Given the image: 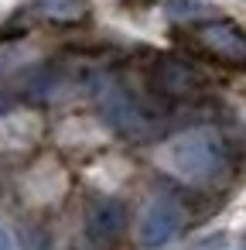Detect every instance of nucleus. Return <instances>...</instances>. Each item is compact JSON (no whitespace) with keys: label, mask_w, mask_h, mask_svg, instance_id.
I'll list each match as a JSON object with an SVG mask.
<instances>
[{"label":"nucleus","mask_w":246,"mask_h":250,"mask_svg":"<svg viewBox=\"0 0 246 250\" xmlns=\"http://www.w3.org/2000/svg\"><path fill=\"white\" fill-rule=\"evenodd\" d=\"M154 86L164 96H171V100H185V96H195L198 93L202 76L188 62H181V59H161L154 65Z\"/></svg>","instance_id":"obj_6"},{"label":"nucleus","mask_w":246,"mask_h":250,"mask_svg":"<svg viewBox=\"0 0 246 250\" xmlns=\"http://www.w3.org/2000/svg\"><path fill=\"white\" fill-rule=\"evenodd\" d=\"M195 42L226 65H246V35L232 21H208L195 28Z\"/></svg>","instance_id":"obj_4"},{"label":"nucleus","mask_w":246,"mask_h":250,"mask_svg":"<svg viewBox=\"0 0 246 250\" xmlns=\"http://www.w3.org/2000/svg\"><path fill=\"white\" fill-rule=\"evenodd\" d=\"M243 250H246V247H243Z\"/></svg>","instance_id":"obj_11"},{"label":"nucleus","mask_w":246,"mask_h":250,"mask_svg":"<svg viewBox=\"0 0 246 250\" xmlns=\"http://www.w3.org/2000/svg\"><path fill=\"white\" fill-rule=\"evenodd\" d=\"M82 223H86V233L96 243H116L123 236V229H127V209L113 195H93L86 202Z\"/></svg>","instance_id":"obj_5"},{"label":"nucleus","mask_w":246,"mask_h":250,"mask_svg":"<svg viewBox=\"0 0 246 250\" xmlns=\"http://www.w3.org/2000/svg\"><path fill=\"white\" fill-rule=\"evenodd\" d=\"M185 226V212L174 199H154L140 219V247L144 250H161L168 247Z\"/></svg>","instance_id":"obj_3"},{"label":"nucleus","mask_w":246,"mask_h":250,"mask_svg":"<svg viewBox=\"0 0 246 250\" xmlns=\"http://www.w3.org/2000/svg\"><path fill=\"white\" fill-rule=\"evenodd\" d=\"M0 250H18V243H14V233H11L7 226H0Z\"/></svg>","instance_id":"obj_10"},{"label":"nucleus","mask_w":246,"mask_h":250,"mask_svg":"<svg viewBox=\"0 0 246 250\" xmlns=\"http://www.w3.org/2000/svg\"><path fill=\"white\" fill-rule=\"evenodd\" d=\"M164 165L185 185H215L229 171V141L215 127H191L164 147Z\"/></svg>","instance_id":"obj_1"},{"label":"nucleus","mask_w":246,"mask_h":250,"mask_svg":"<svg viewBox=\"0 0 246 250\" xmlns=\"http://www.w3.org/2000/svg\"><path fill=\"white\" fill-rule=\"evenodd\" d=\"M89 11H93L89 0H38L35 4V14L52 24H79L89 18Z\"/></svg>","instance_id":"obj_7"},{"label":"nucleus","mask_w":246,"mask_h":250,"mask_svg":"<svg viewBox=\"0 0 246 250\" xmlns=\"http://www.w3.org/2000/svg\"><path fill=\"white\" fill-rule=\"evenodd\" d=\"M188 250H226V236L222 233H212V236H202L195 247H188Z\"/></svg>","instance_id":"obj_9"},{"label":"nucleus","mask_w":246,"mask_h":250,"mask_svg":"<svg viewBox=\"0 0 246 250\" xmlns=\"http://www.w3.org/2000/svg\"><path fill=\"white\" fill-rule=\"evenodd\" d=\"M202 0H164V11H168V18H174V21H188V18H195V14H202Z\"/></svg>","instance_id":"obj_8"},{"label":"nucleus","mask_w":246,"mask_h":250,"mask_svg":"<svg viewBox=\"0 0 246 250\" xmlns=\"http://www.w3.org/2000/svg\"><path fill=\"white\" fill-rule=\"evenodd\" d=\"M93 103L110 130L120 137H144L147 134V113L133 100V93L116 76H96L93 79Z\"/></svg>","instance_id":"obj_2"}]
</instances>
